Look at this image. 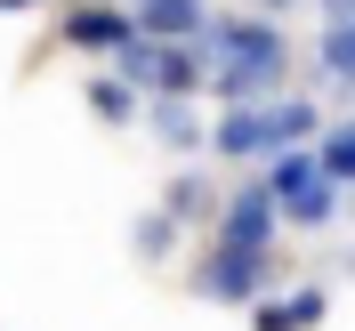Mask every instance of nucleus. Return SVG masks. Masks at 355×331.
I'll use <instances>...</instances> for the list:
<instances>
[{"label": "nucleus", "mask_w": 355, "mask_h": 331, "mask_svg": "<svg viewBox=\"0 0 355 331\" xmlns=\"http://www.w3.org/2000/svg\"><path fill=\"white\" fill-rule=\"evenodd\" d=\"M307 130H315V105L307 97H283V105H234L218 130H210V146L234 154V162H250V154H275V146H299Z\"/></svg>", "instance_id": "2"}, {"label": "nucleus", "mask_w": 355, "mask_h": 331, "mask_svg": "<svg viewBox=\"0 0 355 331\" xmlns=\"http://www.w3.org/2000/svg\"><path fill=\"white\" fill-rule=\"evenodd\" d=\"M218 235H226V251H250V259H266V243H275V202H266V186H250V194L226 202Z\"/></svg>", "instance_id": "5"}, {"label": "nucleus", "mask_w": 355, "mask_h": 331, "mask_svg": "<svg viewBox=\"0 0 355 331\" xmlns=\"http://www.w3.org/2000/svg\"><path fill=\"white\" fill-rule=\"evenodd\" d=\"M130 24H146L154 41H186V33L202 24V0H137Z\"/></svg>", "instance_id": "8"}, {"label": "nucleus", "mask_w": 355, "mask_h": 331, "mask_svg": "<svg viewBox=\"0 0 355 331\" xmlns=\"http://www.w3.org/2000/svg\"><path fill=\"white\" fill-rule=\"evenodd\" d=\"M65 41H81V49H130L137 24L121 17V8H73V17H65Z\"/></svg>", "instance_id": "7"}, {"label": "nucleus", "mask_w": 355, "mask_h": 331, "mask_svg": "<svg viewBox=\"0 0 355 331\" xmlns=\"http://www.w3.org/2000/svg\"><path fill=\"white\" fill-rule=\"evenodd\" d=\"M154 130H162V146H170V154H194V146H202V121L178 105V97H162V105H154Z\"/></svg>", "instance_id": "9"}, {"label": "nucleus", "mask_w": 355, "mask_h": 331, "mask_svg": "<svg viewBox=\"0 0 355 331\" xmlns=\"http://www.w3.org/2000/svg\"><path fill=\"white\" fill-rule=\"evenodd\" d=\"M266 202H291V219H299V226H323V219L339 210V186L315 170L307 154H291L283 170H275V186H266Z\"/></svg>", "instance_id": "4"}, {"label": "nucleus", "mask_w": 355, "mask_h": 331, "mask_svg": "<svg viewBox=\"0 0 355 331\" xmlns=\"http://www.w3.org/2000/svg\"><path fill=\"white\" fill-rule=\"evenodd\" d=\"M323 73H331V89H347V24L323 33Z\"/></svg>", "instance_id": "14"}, {"label": "nucleus", "mask_w": 355, "mask_h": 331, "mask_svg": "<svg viewBox=\"0 0 355 331\" xmlns=\"http://www.w3.org/2000/svg\"><path fill=\"white\" fill-rule=\"evenodd\" d=\"M170 235H178V226H170V219H146V226H137V251H146V259H154V251H162V243H170Z\"/></svg>", "instance_id": "15"}, {"label": "nucleus", "mask_w": 355, "mask_h": 331, "mask_svg": "<svg viewBox=\"0 0 355 331\" xmlns=\"http://www.w3.org/2000/svg\"><path fill=\"white\" fill-rule=\"evenodd\" d=\"M121 65H130V81L162 89V97H194V89H202L194 49H170V41H130V49H121Z\"/></svg>", "instance_id": "3"}, {"label": "nucleus", "mask_w": 355, "mask_h": 331, "mask_svg": "<svg viewBox=\"0 0 355 331\" xmlns=\"http://www.w3.org/2000/svg\"><path fill=\"white\" fill-rule=\"evenodd\" d=\"M210 41H218V81L210 89H226L234 105H259L266 89L291 73V41L275 24H218Z\"/></svg>", "instance_id": "1"}, {"label": "nucleus", "mask_w": 355, "mask_h": 331, "mask_svg": "<svg viewBox=\"0 0 355 331\" xmlns=\"http://www.w3.org/2000/svg\"><path fill=\"white\" fill-rule=\"evenodd\" d=\"M266 8H291V0H266Z\"/></svg>", "instance_id": "16"}, {"label": "nucleus", "mask_w": 355, "mask_h": 331, "mask_svg": "<svg viewBox=\"0 0 355 331\" xmlns=\"http://www.w3.org/2000/svg\"><path fill=\"white\" fill-rule=\"evenodd\" d=\"M259 266L266 259H250V251H210V266H202V299H259Z\"/></svg>", "instance_id": "6"}, {"label": "nucleus", "mask_w": 355, "mask_h": 331, "mask_svg": "<svg viewBox=\"0 0 355 331\" xmlns=\"http://www.w3.org/2000/svg\"><path fill=\"white\" fill-rule=\"evenodd\" d=\"M315 170H323V178L339 186V178L355 170V130H331V137H323V162H315Z\"/></svg>", "instance_id": "11"}, {"label": "nucleus", "mask_w": 355, "mask_h": 331, "mask_svg": "<svg viewBox=\"0 0 355 331\" xmlns=\"http://www.w3.org/2000/svg\"><path fill=\"white\" fill-rule=\"evenodd\" d=\"M315 315H323V291H299L283 307H259V331H307Z\"/></svg>", "instance_id": "10"}, {"label": "nucleus", "mask_w": 355, "mask_h": 331, "mask_svg": "<svg viewBox=\"0 0 355 331\" xmlns=\"http://www.w3.org/2000/svg\"><path fill=\"white\" fill-rule=\"evenodd\" d=\"M89 105L105 113V121H130V89L121 81H89Z\"/></svg>", "instance_id": "13"}, {"label": "nucleus", "mask_w": 355, "mask_h": 331, "mask_svg": "<svg viewBox=\"0 0 355 331\" xmlns=\"http://www.w3.org/2000/svg\"><path fill=\"white\" fill-rule=\"evenodd\" d=\"M202 210H210V186H202V178H178L170 186V226L178 219H202Z\"/></svg>", "instance_id": "12"}]
</instances>
